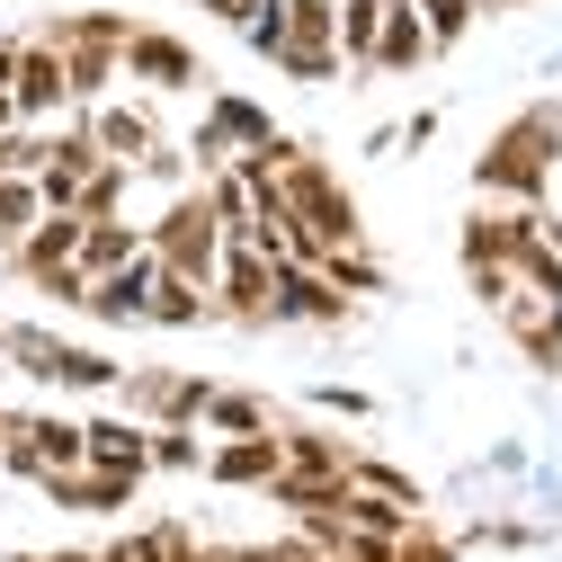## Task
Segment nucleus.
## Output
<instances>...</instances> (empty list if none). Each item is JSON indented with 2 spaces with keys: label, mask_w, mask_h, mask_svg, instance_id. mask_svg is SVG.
<instances>
[{
  "label": "nucleus",
  "mask_w": 562,
  "mask_h": 562,
  "mask_svg": "<svg viewBox=\"0 0 562 562\" xmlns=\"http://www.w3.org/2000/svg\"><path fill=\"white\" fill-rule=\"evenodd\" d=\"M153 330H205V322H224L215 313V286H196V277H179V268H161V286H153V313H144Z\"/></svg>",
  "instance_id": "nucleus-18"
},
{
  "label": "nucleus",
  "mask_w": 562,
  "mask_h": 562,
  "mask_svg": "<svg viewBox=\"0 0 562 562\" xmlns=\"http://www.w3.org/2000/svg\"><path fill=\"white\" fill-rule=\"evenodd\" d=\"M393 562H464V536H447V527H429V518H419V527L393 544Z\"/></svg>",
  "instance_id": "nucleus-32"
},
{
  "label": "nucleus",
  "mask_w": 562,
  "mask_h": 562,
  "mask_svg": "<svg viewBox=\"0 0 562 562\" xmlns=\"http://www.w3.org/2000/svg\"><path fill=\"white\" fill-rule=\"evenodd\" d=\"M0 358H10V322H0Z\"/></svg>",
  "instance_id": "nucleus-43"
},
{
  "label": "nucleus",
  "mask_w": 562,
  "mask_h": 562,
  "mask_svg": "<svg viewBox=\"0 0 562 562\" xmlns=\"http://www.w3.org/2000/svg\"><path fill=\"white\" fill-rule=\"evenodd\" d=\"M277 473H286L277 429H259V438H215V447H205V482H224V491H268Z\"/></svg>",
  "instance_id": "nucleus-12"
},
{
  "label": "nucleus",
  "mask_w": 562,
  "mask_h": 562,
  "mask_svg": "<svg viewBox=\"0 0 562 562\" xmlns=\"http://www.w3.org/2000/svg\"><path fill=\"white\" fill-rule=\"evenodd\" d=\"M188 562H233V553H205V544H196V553H188Z\"/></svg>",
  "instance_id": "nucleus-42"
},
{
  "label": "nucleus",
  "mask_w": 562,
  "mask_h": 562,
  "mask_svg": "<svg viewBox=\"0 0 562 562\" xmlns=\"http://www.w3.org/2000/svg\"><path fill=\"white\" fill-rule=\"evenodd\" d=\"M144 250H153V233H144V224H116V215H90V233H81V268H90V277L144 259Z\"/></svg>",
  "instance_id": "nucleus-21"
},
{
  "label": "nucleus",
  "mask_w": 562,
  "mask_h": 562,
  "mask_svg": "<svg viewBox=\"0 0 562 562\" xmlns=\"http://www.w3.org/2000/svg\"><path fill=\"white\" fill-rule=\"evenodd\" d=\"M90 464L144 482V473H153V419H134V411H99V419H90Z\"/></svg>",
  "instance_id": "nucleus-15"
},
{
  "label": "nucleus",
  "mask_w": 562,
  "mask_h": 562,
  "mask_svg": "<svg viewBox=\"0 0 562 562\" xmlns=\"http://www.w3.org/2000/svg\"><path fill=\"white\" fill-rule=\"evenodd\" d=\"M268 562H330V544L313 527H295V536H268Z\"/></svg>",
  "instance_id": "nucleus-35"
},
{
  "label": "nucleus",
  "mask_w": 562,
  "mask_h": 562,
  "mask_svg": "<svg viewBox=\"0 0 562 562\" xmlns=\"http://www.w3.org/2000/svg\"><path fill=\"white\" fill-rule=\"evenodd\" d=\"M384 10L393 0H339V54H348V72H375V45H384Z\"/></svg>",
  "instance_id": "nucleus-22"
},
{
  "label": "nucleus",
  "mask_w": 562,
  "mask_h": 562,
  "mask_svg": "<svg viewBox=\"0 0 562 562\" xmlns=\"http://www.w3.org/2000/svg\"><path fill=\"white\" fill-rule=\"evenodd\" d=\"M215 313L233 330H277V259L259 241H233L215 268Z\"/></svg>",
  "instance_id": "nucleus-6"
},
{
  "label": "nucleus",
  "mask_w": 562,
  "mask_h": 562,
  "mask_svg": "<svg viewBox=\"0 0 562 562\" xmlns=\"http://www.w3.org/2000/svg\"><path fill=\"white\" fill-rule=\"evenodd\" d=\"M54 384L63 393H116L125 367L108 358V348H81V339H54Z\"/></svg>",
  "instance_id": "nucleus-20"
},
{
  "label": "nucleus",
  "mask_w": 562,
  "mask_h": 562,
  "mask_svg": "<svg viewBox=\"0 0 562 562\" xmlns=\"http://www.w3.org/2000/svg\"><path fill=\"white\" fill-rule=\"evenodd\" d=\"M144 233H153L161 268L196 277V286H215V268H224V250H233V233H224V215H215V196H205V179L179 188V196L161 205V224H144Z\"/></svg>",
  "instance_id": "nucleus-2"
},
{
  "label": "nucleus",
  "mask_w": 562,
  "mask_h": 562,
  "mask_svg": "<svg viewBox=\"0 0 562 562\" xmlns=\"http://www.w3.org/2000/svg\"><path fill=\"white\" fill-rule=\"evenodd\" d=\"M10 367H19L27 384H54V330H36V322H10Z\"/></svg>",
  "instance_id": "nucleus-29"
},
{
  "label": "nucleus",
  "mask_w": 562,
  "mask_h": 562,
  "mask_svg": "<svg viewBox=\"0 0 562 562\" xmlns=\"http://www.w3.org/2000/svg\"><path fill=\"white\" fill-rule=\"evenodd\" d=\"M268 72H286L295 90H330L348 72V54H339V0H286V45H277Z\"/></svg>",
  "instance_id": "nucleus-4"
},
{
  "label": "nucleus",
  "mask_w": 562,
  "mask_h": 562,
  "mask_svg": "<svg viewBox=\"0 0 562 562\" xmlns=\"http://www.w3.org/2000/svg\"><path fill=\"white\" fill-rule=\"evenodd\" d=\"M36 224H45V188H36L27 170H10V179H0V259H10Z\"/></svg>",
  "instance_id": "nucleus-25"
},
{
  "label": "nucleus",
  "mask_w": 562,
  "mask_h": 562,
  "mask_svg": "<svg viewBox=\"0 0 562 562\" xmlns=\"http://www.w3.org/2000/svg\"><path fill=\"white\" fill-rule=\"evenodd\" d=\"M125 411L153 419V429H196L205 402H215V375H188V367H125Z\"/></svg>",
  "instance_id": "nucleus-5"
},
{
  "label": "nucleus",
  "mask_w": 562,
  "mask_h": 562,
  "mask_svg": "<svg viewBox=\"0 0 562 562\" xmlns=\"http://www.w3.org/2000/svg\"><path fill=\"white\" fill-rule=\"evenodd\" d=\"M348 482H358V491H384V501H402V509H429V491H419L393 456H367V447H358V456H348Z\"/></svg>",
  "instance_id": "nucleus-26"
},
{
  "label": "nucleus",
  "mask_w": 562,
  "mask_h": 562,
  "mask_svg": "<svg viewBox=\"0 0 562 562\" xmlns=\"http://www.w3.org/2000/svg\"><path fill=\"white\" fill-rule=\"evenodd\" d=\"M277 322H295V330H339V322H348L339 277H330L322 259H277Z\"/></svg>",
  "instance_id": "nucleus-8"
},
{
  "label": "nucleus",
  "mask_w": 562,
  "mask_h": 562,
  "mask_svg": "<svg viewBox=\"0 0 562 562\" xmlns=\"http://www.w3.org/2000/svg\"><path fill=\"white\" fill-rule=\"evenodd\" d=\"M330 562H348V553H330Z\"/></svg>",
  "instance_id": "nucleus-46"
},
{
  "label": "nucleus",
  "mask_w": 562,
  "mask_h": 562,
  "mask_svg": "<svg viewBox=\"0 0 562 562\" xmlns=\"http://www.w3.org/2000/svg\"><path fill=\"white\" fill-rule=\"evenodd\" d=\"M544 527H527V518H473L464 527V544H536Z\"/></svg>",
  "instance_id": "nucleus-34"
},
{
  "label": "nucleus",
  "mask_w": 562,
  "mask_h": 562,
  "mask_svg": "<svg viewBox=\"0 0 562 562\" xmlns=\"http://www.w3.org/2000/svg\"><path fill=\"white\" fill-rule=\"evenodd\" d=\"M277 134H286V125H268L259 99H241V90H205V116H196V134H188V161H196V179H215V170L268 153Z\"/></svg>",
  "instance_id": "nucleus-3"
},
{
  "label": "nucleus",
  "mask_w": 562,
  "mask_h": 562,
  "mask_svg": "<svg viewBox=\"0 0 562 562\" xmlns=\"http://www.w3.org/2000/svg\"><path fill=\"white\" fill-rule=\"evenodd\" d=\"M429 54H438V36H429V19H419V0H393V10H384V45H375V72H367V81H402V72H419Z\"/></svg>",
  "instance_id": "nucleus-16"
},
{
  "label": "nucleus",
  "mask_w": 562,
  "mask_h": 562,
  "mask_svg": "<svg viewBox=\"0 0 562 562\" xmlns=\"http://www.w3.org/2000/svg\"><path fill=\"white\" fill-rule=\"evenodd\" d=\"M482 10H491V0H482Z\"/></svg>",
  "instance_id": "nucleus-47"
},
{
  "label": "nucleus",
  "mask_w": 562,
  "mask_h": 562,
  "mask_svg": "<svg viewBox=\"0 0 562 562\" xmlns=\"http://www.w3.org/2000/svg\"><path fill=\"white\" fill-rule=\"evenodd\" d=\"M491 10H518V0H491Z\"/></svg>",
  "instance_id": "nucleus-45"
},
{
  "label": "nucleus",
  "mask_w": 562,
  "mask_h": 562,
  "mask_svg": "<svg viewBox=\"0 0 562 562\" xmlns=\"http://www.w3.org/2000/svg\"><path fill=\"white\" fill-rule=\"evenodd\" d=\"M419 19H429V36H438V54H456L473 27H482V0H419Z\"/></svg>",
  "instance_id": "nucleus-28"
},
{
  "label": "nucleus",
  "mask_w": 562,
  "mask_h": 562,
  "mask_svg": "<svg viewBox=\"0 0 562 562\" xmlns=\"http://www.w3.org/2000/svg\"><path fill=\"white\" fill-rule=\"evenodd\" d=\"M125 188H134V170H125V161H99V170L81 179V215H125Z\"/></svg>",
  "instance_id": "nucleus-31"
},
{
  "label": "nucleus",
  "mask_w": 562,
  "mask_h": 562,
  "mask_svg": "<svg viewBox=\"0 0 562 562\" xmlns=\"http://www.w3.org/2000/svg\"><path fill=\"white\" fill-rule=\"evenodd\" d=\"M36 491H45L54 509H72V518H125L144 482H134V473H99V464H72V473H45Z\"/></svg>",
  "instance_id": "nucleus-11"
},
{
  "label": "nucleus",
  "mask_w": 562,
  "mask_h": 562,
  "mask_svg": "<svg viewBox=\"0 0 562 562\" xmlns=\"http://www.w3.org/2000/svg\"><path fill=\"white\" fill-rule=\"evenodd\" d=\"M10 99H19V125H54V108H72V72H63V45L19 36V81H10Z\"/></svg>",
  "instance_id": "nucleus-9"
},
{
  "label": "nucleus",
  "mask_w": 562,
  "mask_h": 562,
  "mask_svg": "<svg viewBox=\"0 0 562 562\" xmlns=\"http://www.w3.org/2000/svg\"><path fill=\"white\" fill-rule=\"evenodd\" d=\"M205 438H259V429H277L268 419V402L259 393H241V384H215V402H205V419H196Z\"/></svg>",
  "instance_id": "nucleus-23"
},
{
  "label": "nucleus",
  "mask_w": 562,
  "mask_h": 562,
  "mask_svg": "<svg viewBox=\"0 0 562 562\" xmlns=\"http://www.w3.org/2000/svg\"><path fill=\"white\" fill-rule=\"evenodd\" d=\"M153 473H205V429H153Z\"/></svg>",
  "instance_id": "nucleus-30"
},
{
  "label": "nucleus",
  "mask_w": 562,
  "mask_h": 562,
  "mask_svg": "<svg viewBox=\"0 0 562 562\" xmlns=\"http://www.w3.org/2000/svg\"><path fill=\"white\" fill-rule=\"evenodd\" d=\"M81 116H90V134H99V153H108V161H125V170L144 161V153H161V144H170L161 116H153V108H125V99H99V108H81Z\"/></svg>",
  "instance_id": "nucleus-14"
},
{
  "label": "nucleus",
  "mask_w": 562,
  "mask_h": 562,
  "mask_svg": "<svg viewBox=\"0 0 562 562\" xmlns=\"http://www.w3.org/2000/svg\"><path fill=\"white\" fill-rule=\"evenodd\" d=\"M0 438H10V411H0Z\"/></svg>",
  "instance_id": "nucleus-44"
},
{
  "label": "nucleus",
  "mask_w": 562,
  "mask_h": 562,
  "mask_svg": "<svg viewBox=\"0 0 562 562\" xmlns=\"http://www.w3.org/2000/svg\"><path fill=\"white\" fill-rule=\"evenodd\" d=\"M233 562H268V544H241V553H233Z\"/></svg>",
  "instance_id": "nucleus-41"
},
{
  "label": "nucleus",
  "mask_w": 562,
  "mask_h": 562,
  "mask_svg": "<svg viewBox=\"0 0 562 562\" xmlns=\"http://www.w3.org/2000/svg\"><path fill=\"white\" fill-rule=\"evenodd\" d=\"M322 268L339 277V295H384V259H375L367 241H348V250H330Z\"/></svg>",
  "instance_id": "nucleus-27"
},
{
  "label": "nucleus",
  "mask_w": 562,
  "mask_h": 562,
  "mask_svg": "<svg viewBox=\"0 0 562 562\" xmlns=\"http://www.w3.org/2000/svg\"><path fill=\"white\" fill-rule=\"evenodd\" d=\"M313 411H330V419H375V393H358V384H313Z\"/></svg>",
  "instance_id": "nucleus-33"
},
{
  "label": "nucleus",
  "mask_w": 562,
  "mask_h": 562,
  "mask_svg": "<svg viewBox=\"0 0 562 562\" xmlns=\"http://www.w3.org/2000/svg\"><path fill=\"white\" fill-rule=\"evenodd\" d=\"M10 125H19V99H10V90H0V134H10Z\"/></svg>",
  "instance_id": "nucleus-40"
},
{
  "label": "nucleus",
  "mask_w": 562,
  "mask_h": 562,
  "mask_svg": "<svg viewBox=\"0 0 562 562\" xmlns=\"http://www.w3.org/2000/svg\"><path fill=\"white\" fill-rule=\"evenodd\" d=\"M81 233H90V215H72V205H45V224L10 250V277H27V286H36V277L72 268V259H81Z\"/></svg>",
  "instance_id": "nucleus-13"
},
{
  "label": "nucleus",
  "mask_w": 562,
  "mask_h": 562,
  "mask_svg": "<svg viewBox=\"0 0 562 562\" xmlns=\"http://www.w3.org/2000/svg\"><path fill=\"white\" fill-rule=\"evenodd\" d=\"M10 562H99V553H10Z\"/></svg>",
  "instance_id": "nucleus-39"
},
{
  "label": "nucleus",
  "mask_w": 562,
  "mask_h": 562,
  "mask_svg": "<svg viewBox=\"0 0 562 562\" xmlns=\"http://www.w3.org/2000/svg\"><path fill=\"white\" fill-rule=\"evenodd\" d=\"M196 10H205V19H224V27H233V36H241V27H250V19H259V10H268V0H196Z\"/></svg>",
  "instance_id": "nucleus-36"
},
{
  "label": "nucleus",
  "mask_w": 562,
  "mask_h": 562,
  "mask_svg": "<svg viewBox=\"0 0 562 562\" xmlns=\"http://www.w3.org/2000/svg\"><path fill=\"white\" fill-rule=\"evenodd\" d=\"M188 553H196V536H188L179 518H161V527H125L99 562H188Z\"/></svg>",
  "instance_id": "nucleus-24"
},
{
  "label": "nucleus",
  "mask_w": 562,
  "mask_h": 562,
  "mask_svg": "<svg viewBox=\"0 0 562 562\" xmlns=\"http://www.w3.org/2000/svg\"><path fill=\"white\" fill-rule=\"evenodd\" d=\"M553 170H562V108H518L491 144L473 153V188L491 205H544L553 196Z\"/></svg>",
  "instance_id": "nucleus-1"
},
{
  "label": "nucleus",
  "mask_w": 562,
  "mask_h": 562,
  "mask_svg": "<svg viewBox=\"0 0 562 562\" xmlns=\"http://www.w3.org/2000/svg\"><path fill=\"white\" fill-rule=\"evenodd\" d=\"M27 438H36L45 473H72V464H90V419H63V411H27Z\"/></svg>",
  "instance_id": "nucleus-19"
},
{
  "label": "nucleus",
  "mask_w": 562,
  "mask_h": 562,
  "mask_svg": "<svg viewBox=\"0 0 562 562\" xmlns=\"http://www.w3.org/2000/svg\"><path fill=\"white\" fill-rule=\"evenodd\" d=\"M429 134H438V108H411V116H402V144H411V153L429 144Z\"/></svg>",
  "instance_id": "nucleus-37"
},
{
  "label": "nucleus",
  "mask_w": 562,
  "mask_h": 562,
  "mask_svg": "<svg viewBox=\"0 0 562 562\" xmlns=\"http://www.w3.org/2000/svg\"><path fill=\"white\" fill-rule=\"evenodd\" d=\"M153 286H161V250H144V259H125V268H108V277H90V322H108V330H125V322H144L153 313Z\"/></svg>",
  "instance_id": "nucleus-10"
},
{
  "label": "nucleus",
  "mask_w": 562,
  "mask_h": 562,
  "mask_svg": "<svg viewBox=\"0 0 562 562\" xmlns=\"http://www.w3.org/2000/svg\"><path fill=\"white\" fill-rule=\"evenodd\" d=\"M19 81V36H0V90Z\"/></svg>",
  "instance_id": "nucleus-38"
},
{
  "label": "nucleus",
  "mask_w": 562,
  "mask_h": 562,
  "mask_svg": "<svg viewBox=\"0 0 562 562\" xmlns=\"http://www.w3.org/2000/svg\"><path fill=\"white\" fill-rule=\"evenodd\" d=\"M277 447H286V473H330V482H348V456H358V438L322 429V419H295V429H277Z\"/></svg>",
  "instance_id": "nucleus-17"
},
{
  "label": "nucleus",
  "mask_w": 562,
  "mask_h": 562,
  "mask_svg": "<svg viewBox=\"0 0 562 562\" xmlns=\"http://www.w3.org/2000/svg\"><path fill=\"white\" fill-rule=\"evenodd\" d=\"M125 81H144V90H161V99H179V90H215V72L196 63V45L170 36V27H134V36H125Z\"/></svg>",
  "instance_id": "nucleus-7"
}]
</instances>
